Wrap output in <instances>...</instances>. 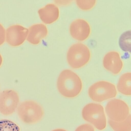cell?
I'll return each mask as SVG.
<instances>
[{"mask_svg":"<svg viewBox=\"0 0 131 131\" xmlns=\"http://www.w3.org/2000/svg\"><path fill=\"white\" fill-rule=\"evenodd\" d=\"M103 64L106 70L114 75L118 74L122 70L123 66L119 54L114 51H110L105 55Z\"/></svg>","mask_w":131,"mask_h":131,"instance_id":"10","label":"cell"},{"mask_svg":"<svg viewBox=\"0 0 131 131\" xmlns=\"http://www.w3.org/2000/svg\"><path fill=\"white\" fill-rule=\"evenodd\" d=\"M19 102L17 93L12 90H7L0 93V113L5 115L12 114Z\"/></svg>","mask_w":131,"mask_h":131,"instance_id":"7","label":"cell"},{"mask_svg":"<svg viewBox=\"0 0 131 131\" xmlns=\"http://www.w3.org/2000/svg\"><path fill=\"white\" fill-rule=\"evenodd\" d=\"M75 131H94L93 127L90 124H85L78 127Z\"/></svg>","mask_w":131,"mask_h":131,"instance_id":"18","label":"cell"},{"mask_svg":"<svg viewBox=\"0 0 131 131\" xmlns=\"http://www.w3.org/2000/svg\"><path fill=\"white\" fill-rule=\"evenodd\" d=\"M5 40V30L3 25L0 23V46Z\"/></svg>","mask_w":131,"mask_h":131,"instance_id":"19","label":"cell"},{"mask_svg":"<svg viewBox=\"0 0 131 131\" xmlns=\"http://www.w3.org/2000/svg\"><path fill=\"white\" fill-rule=\"evenodd\" d=\"M57 86L60 94L66 97H76L80 93L82 88V81L75 73L69 69L63 70L58 77Z\"/></svg>","mask_w":131,"mask_h":131,"instance_id":"1","label":"cell"},{"mask_svg":"<svg viewBox=\"0 0 131 131\" xmlns=\"http://www.w3.org/2000/svg\"><path fill=\"white\" fill-rule=\"evenodd\" d=\"M105 111L110 120L116 122L123 121L129 115L128 106L124 101L119 99L109 101L106 105Z\"/></svg>","mask_w":131,"mask_h":131,"instance_id":"6","label":"cell"},{"mask_svg":"<svg viewBox=\"0 0 131 131\" xmlns=\"http://www.w3.org/2000/svg\"><path fill=\"white\" fill-rule=\"evenodd\" d=\"M110 126L115 131H130V115L124 120L120 122L109 121Z\"/></svg>","mask_w":131,"mask_h":131,"instance_id":"14","label":"cell"},{"mask_svg":"<svg viewBox=\"0 0 131 131\" xmlns=\"http://www.w3.org/2000/svg\"><path fill=\"white\" fill-rule=\"evenodd\" d=\"M0 131H20V128L13 122L7 119H2L0 120Z\"/></svg>","mask_w":131,"mask_h":131,"instance_id":"16","label":"cell"},{"mask_svg":"<svg viewBox=\"0 0 131 131\" xmlns=\"http://www.w3.org/2000/svg\"><path fill=\"white\" fill-rule=\"evenodd\" d=\"M2 61H3L2 58V56H1V54L0 53V67L1 66V64L2 63Z\"/></svg>","mask_w":131,"mask_h":131,"instance_id":"21","label":"cell"},{"mask_svg":"<svg viewBox=\"0 0 131 131\" xmlns=\"http://www.w3.org/2000/svg\"><path fill=\"white\" fill-rule=\"evenodd\" d=\"M119 43L120 47L123 51H130V31H126L121 35L119 38Z\"/></svg>","mask_w":131,"mask_h":131,"instance_id":"15","label":"cell"},{"mask_svg":"<svg viewBox=\"0 0 131 131\" xmlns=\"http://www.w3.org/2000/svg\"><path fill=\"white\" fill-rule=\"evenodd\" d=\"M91 28L89 23L82 19H78L73 21L70 26V31L72 37L80 41L86 40L91 32Z\"/></svg>","mask_w":131,"mask_h":131,"instance_id":"9","label":"cell"},{"mask_svg":"<svg viewBox=\"0 0 131 131\" xmlns=\"http://www.w3.org/2000/svg\"><path fill=\"white\" fill-rule=\"evenodd\" d=\"M91 53L88 47L81 43L72 45L69 48L67 54V59L70 66L74 69L81 68L89 61Z\"/></svg>","mask_w":131,"mask_h":131,"instance_id":"3","label":"cell"},{"mask_svg":"<svg viewBox=\"0 0 131 131\" xmlns=\"http://www.w3.org/2000/svg\"><path fill=\"white\" fill-rule=\"evenodd\" d=\"M94 0H77L76 3L79 7L84 10H88L92 8L96 3Z\"/></svg>","mask_w":131,"mask_h":131,"instance_id":"17","label":"cell"},{"mask_svg":"<svg viewBox=\"0 0 131 131\" xmlns=\"http://www.w3.org/2000/svg\"><path fill=\"white\" fill-rule=\"evenodd\" d=\"M131 74L127 72L123 74L120 77L117 85L118 91L126 96L131 94Z\"/></svg>","mask_w":131,"mask_h":131,"instance_id":"13","label":"cell"},{"mask_svg":"<svg viewBox=\"0 0 131 131\" xmlns=\"http://www.w3.org/2000/svg\"><path fill=\"white\" fill-rule=\"evenodd\" d=\"M38 13L43 22L46 24H50L58 19L59 15V10L55 4L50 3L39 9Z\"/></svg>","mask_w":131,"mask_h":131,"instance_id":"12","label":"cell"},{"mask_svg":"<svg viewBox=\"0 0 131 131\" xmlns=\"http://www.w3.org/2000/svg\"><path fill=\"white\" fill-rule=\"evenodd\" d=\"M28 32V29L21 25L15 24L11 25L6 30V41L10 46H19L25 40Z\"/></svg>","mask_w":131,"mask_h":131,"instance_id":"8","label":"cell"},{"mask_svg":"<svg viewBox=\"0 0 131 131\" xmlns=\"http://www.w3.org/2000/svg\"><path fill=\"white\" fill-rule=\"evenodd\" d=\"M52 131H67L66 130L62 129H58L54 130Z\"/></svg>","mask_w":131,"mask_h":131,"instance_id":"20","label":"cell"},{"mask_svg":"<svg viewBox=\"0 0 131 131\" xmlns=\"http://www.w3.org/2000/svg\"><path fill=\"white\" fill-rule=\"evenodd\" d=\"M48 33L46 26L42 23H37L30 26L28 29L27 39L31 43H38L41 39L45 37Z\"/></svg>","mask_w":131,"mask_h":131,"instance_id":"11","label":"cell"},{"mask_svg":"<svg viewBox=\"0 0 131 131\" xmlns=\"http://www.w3.org/2000/svg\"><path fill=\"white\" fill-rule=\"evenodd\" d=\"M18 115L24 123L28 124L36 123L42 118L43 111L41 106L32 100L21 102L17 109Z\"/></svg>","mask_w":131,"mask_h":131,"instance_id":"2","label":"cell"},{"mask_svg":"<svg viewBox=\"0 0 131 131\" xmlns=\"http://www.w3.org/2000/svg\"><path fill=\"white\" fill-rule=\"evenodd\" d=\"M84 119L99 130L105 127L106 119L104 109L101 105L89 103L83 107L82 112Z\"/></svg>","mask_w":131,"mask_h":131,"instance_id":"5","label":"cell"},{"mask_svg":"<svg viewBox=\"0 0 131 131\" xmlns=\"http://www.w3.org/2000/svg\"><path fill=\"white\" fill-rule=\"evenodd\" d=\"M88 94L92 100L100 102L114 97L117 95V92L113 84L107 81H101L90 86Z\"/></svg>","mask_w":131,"mask_h":131,"instance_id":"4","label":"cell"}]
</instances>
